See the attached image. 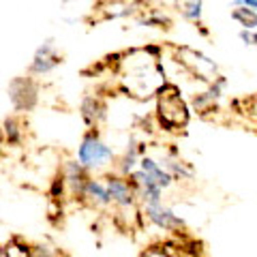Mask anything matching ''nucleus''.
Segmentation results:
<instances>
[{"label":"nucleus","instance_id":"7","mask_svg":"<svg viewBox=\"0 0 257 257\" xmlns=\"http://www.w3.org/2000/svg\"><path fill=\"white\" fill-rule=\"evenodd\" d=\"M60 176H62V180H64V187H67L69 195H73V197L79 199L86 180L90 178V172H88L86 167L79 163V161H69V163H64Z\"/></svg>","mask_w":257,"mask_h":257},{"label":"nucleus","instance_id":"3","mask_svg":"<svg viewBox=\"0 0 257 257\" xmlns=\"http://www.w3.org/2000/svg\"><path fill=\"white\" fill-rule=\"evenodd\" d=\"M77 161L82 163L88 172H105L107 167L114 165V150L107 146L96 128H88L82 144L77 148Z\"/></svg>","mask_w":257,"mask_h":257},{"label":"nucleus","instance_id":"14","mask_svg":"<svg viewBox=\"0 0 257 257\" xmlns=\"http://www.w3.org/2000/svg\"><path fill=\"white\" fill-rule=\"evenodd\" d=\"M240 39L246 43V45H255L257 47V35L255 32H248V30H242L240 32Z\"/></svg>","mask_w":257,"mask_h":257},{"label":"nucleus","instance_id":"6","mask_svg":"<svg viewBox=\"0 0 257 257\" xmlns=\"http://www.w3.org/2000/svg\"><path fill=\"white\" fill-rule=\"evenodd\" d=\"M60 62H62V58L58 56V52H56L54 41H45L37 50L28 71H30V75H47L50 71H54L56 67H58Z\"/></svg>","mask_w":257,"mask_h":257},{"label":"nucleus","instance_id":"8","mask_svg":"<svg viewBox=\"0 0 257 257\" xmlns=\"http://www.w3.org/2000/svg\"><path fill=\"white\" fill-rule=\"evenodd\" d=\"M79 199L86 204H90L92 208H111V195L107 191V184L105 180L101 178H88L84 189H82V195H79Z\"/></svg>","mask_w":257,"mask_h":257},{"label":"nucleus","instance_id":"5","mask_svg":"<svg viewBox=\"0 0 257 257\" xmlns=\"http://www.w3.org/2000/svg\"><path fill=\"white\" fill-rule=\"evenodd\" d=\"M9 101L15 111H30L39 101V86L32 77H18L9 86Z\"/></svg>","mask_w":257,"mask_h":257},{"label":"nucleus","instance_id":"9","mask_svg":"<svg viewBox=\"0 0 257 257\" xmlns=\"http://www.w3.org/2000/svg\"><path fill=\"white\" fill-rule=\"evenodd\" d=\"M144 214L148 216V221H150V223H155L157 227H161V229L176 231V229H180V227H182V221L170 210V208H165L161 202L144 204Z\"/></svg>","mask_w":257,"mask_h":257},{"label":"nucleus","instance_id":"4","mask_svg":"<svg viewBox=\"0 0 257 257\" xmlns=\"http://www.w3.org/2000/svg\"><path fill=\"white\" fill-rule=\"evenodd\" d=\"M176 62L187 71L189 75H193L195 79H202V82H214L219 77V67L216 62L210 60L208 56H204L202 52L193 50V47H176Z\"/></svg>","mask_w":257,"mask_h":257},{"label":"nucleus","instance_id":"15","mask_svg":"<svg viewBox=\"0 0 257 257\" xmlns=\"http://www.w3.org/2000/svg\"><path fill=\"white\" fill-rule=\"evenodd\" d=\"M236 5H246V7H251V9L257 11V0H236Z\"/></svg>","mask_w":257,"mask_h":257},{"label":"nucleus","instance_id":"10","mask_svg":"<svg viewBox=\"0 0 257 257\" xmlns=\"http://www.w3.org/2000/svg\"><path fill=\"white\" fill-rule=\"evenodd\" d=\"M82 118H84V122L88 124V128H96L101 120L105 118V103H103L96 94L94 96L92 94L84 96V101H82Z\"/></svg>","mask_w":257,"mask_h":257},{"label":"nucleus","instance_id":"12","mask_svg":"<svg viewBox=\"0 0 257 257\" xmlns=\"http://www.w3.org/2000/svg\"><path fill=\"white\" fill-rule=\"evenodd\" d=\"M231 18L236 22H240L248 30L257 28V11L251 9V7H246V5H236V9L231 11Z\"/></svg>","mask_w":257,"mask_h":257},{"label":"nucleus","instance_id":"2","mask_svg":"<svg viewBox=\"0 0 257 257\" xmlns=\"http://www.w3.org/2000/svg\"><path fill=\"white\" fill-rule=\"evenodd\" d=\"M155 96H157V114H159L161 126H165L167 131H178V128L187 126L189 107L180 96L178 86L165 82Z\"/></svg>","mask_w":257,"mask_h":257},{"label":"nucleus","instance_id":"1","mask_svg":"<svg viewBox=\"0 0 257 257\" xmlns=\"http://www.w3.org/2000/svg\"><path fill=\"white\" fill-rule=\"evenodd\" d=\"M116 73L118 82L126 94L135 99H150L159 92L165 79V69L161 64L155 47H142V50H131L118 54Z\"/></svg>","mask_w":257,"mask_h":257},{"label":"nucleus","instance_id":"11","mask_svg":"<svg viewBox=\"0 0 257 257\" xmlns=\"http://www.w3.org/2000/svg\"><path fill=\"white\" fill-rule=\"evenodd\" d=\"M24 135H26V131H24V122L20 118H7L3 128H0V138H3L5 144H9V146H20V144L24 142Z\"/></svg>","mask_w":257,"mask_h":257},{"label":"nucleus","instance_id":"13","mask_svg":"<svg viewBox=\"0 0 257 257\" xmlns=\"http://www.w3.org/2000/svg\"><path fill=\"white\" fill-rule=\"evenodd\" d=\"M176 7L187 20L199 22L202 18V0H176Z\"/></svg>","mask_w":257,"mask_h":257}]
</instances>
